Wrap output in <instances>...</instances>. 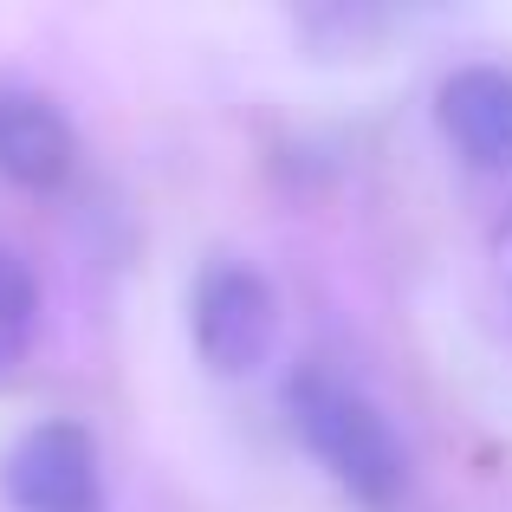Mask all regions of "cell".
<instances>
[{"label": "cell", "instance_id": "obj_3", "mask_svg": "<svg viewBox=\"0 0 512 512\" xmlns=\"http://www.w3.org/2000/svg\"><path fill=\"white\" fill-rule=\"evenodd\" d=\"M0 493L13 512H104V467L85 422H33L0 461Z\"/></svg>", "mask_w": 512, "mask_h": 512}, {"label": "cell", "instance_id": "obj_1", "mask_svg": "<svg viewBox=\"0 0 512 512\" xmlns=\"http://www.w3.org/2000/svg\"><path fill=\"white\" fill-rule=\"evenodd\" d=\"M286 409H292V428L305 435V448L318 454V467L338 480L350 500L383 512L409 493V454H402L389 415L357 383H344L338 370L305 363L286 383Z\"/></svg>", "mask_w": 512, "mask_h": 512}, {"label": "cell", "instance_id": "obj_5", "mask_svg": "<svg viewBox=\"0 0 512 512\" xmlns=\"http://www.w3.org/2000/svg\"><path fill=\"white\" fill-rule=\"evenodd\" d=\"M441 130L474 169H512V72L461 65L441 78Z\"/></svg>", "mask_w": 512, "mask_h": 512}, {"label": "cell", "instance_id": "obj_2", "mask_svg": "<svg viewBox=\"0 0 512 512\" xmlns=\"http://www.w3.org/2000/svg\"><path fill=\"white\" fill-rule=\"evenodd\" d=\"M188 331L214 376H253L279 344V299L260 266L208 260L188 299Z\"/></svg>", "mask_w": 512, "mask_h": 512}, {"label": "cell", "instance_id": "obj_6", "mask_svg": "<svg viewBox=\"0 0 512 512\" xmlns=\"http://www.w3.org/2000/svg\"><path fill=\"white\" fill-rule=\"evenodd\" d=\"M33 338H39V279L13 247H0V376L20 370Z\"/></svg>", "mask_w": 512, "mask_h": 512}, {"label": "cell", "instance_id": "obj_4", "mask_svg": "<svg viewBox=\"0 0 512 512\" xmlns=\"http://www.w3.org/2000/svg\"><path fill=\"white\" fill-rule=\"evenodd\" d=\"M78 163V130L46 91L0 78V182L59 188Z\"/></svg>", "mask_w": 512, "mask_h": 512}, {"label": "cell", "instance_id": "obj_7", "mask_svg": "<svg viewBox=\"0 0 512 512\" xmlns=\"http://www.w3.org/2000/svg\"><path fill=\"white\" fill-rule=\"evenodd\" d=\"M506 286H512V234H506Z\"/></svg>", "mask_w": 512, "mask_h": 512}]
</instances>
